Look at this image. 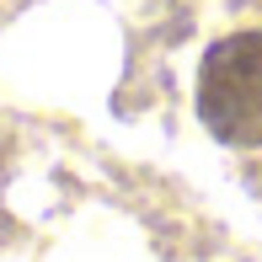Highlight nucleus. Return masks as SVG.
<instances>
[{
  "mask_svg": "<svg viewBox=\"0 0 262 262\" xmlns=\"http://www.w3.org/2000/svg\"><path fill=\"white\" fill-rule=\"evenodd\" d=\"M198 118L220 145L262 150V27L209 43L198 64Z\"/></svg>",
  "mask_w": 262,
  "mask_h": 262,
  "instance_id": "nucleus-1",
  "label": "nucleus"
}]
</instances>
